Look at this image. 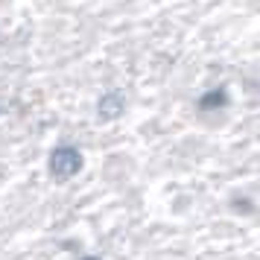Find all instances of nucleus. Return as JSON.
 I'll list each match as a JSON object with an SVG mask.
<instances>
[{
    "instance_id": "nucleus-4",
    "label": "nucleus",
    "mask_w": 260,
    "mask_h": 260,
    "mask_svg": "<svg viewBox=\"0 0 260 260\" xmlns=\"http://www.w3.org/2000/svg\"><path fill=\"white\" fill-rule=\"evenodd\" d=\"M76 260H103V257H96V254H82V257H76Z\"/></svg>"
},
{
    "instance_id": "nucleus-1",
    "label": "nucleus",
    "mask_w": 260,
    "mask_h": 260,
    "mask_svg": "<svg viewBox=\"0 0 260 260\" xmlns=\"http://www.w3.org/2000/svg\"><path fill=\"white\" fill-rule=\"evenodd\" d=\"M82 164H85L82 152H79L76 146H71V143L56 146V149L50 152V158H47V170H50V176L56 178V181H71V178L82 170Z\"/></svg>"
},
{
    "instance_id": "nucleus-3",
    "label": "nucleus",
    "mask_w": 260,
    "mask_h": 260,
    "mask_svg": "<svg viewBox=\"0 0 260 260\" xmlns=\"http://www.w3.org/2000/svg\"><path fill=\"white\" fill-rule=\"evenodd\" d=\"M228 106V91L225 88H211V91H205L199 100V111L205 114H211V111H222Z\"/></svg>"
},
{
    "instance_id": "nucleus-2",
    "label": "nucleus",
    "mask_w": 260,
    "mask_h": 260,
    "mask_svg": "<svg viewBox=\"0 0 260 260\" xmlns=\"http://www.w3.org/2000/svg\"><path fill=\"white\" fill-rule=\"evenodd\" d=\"M123 106H126L123 96H120L117 91H108V94L96 103V114H100L103 120H114L117 114H123Z\"/></svg>"
}]
</instances>
